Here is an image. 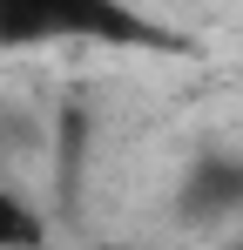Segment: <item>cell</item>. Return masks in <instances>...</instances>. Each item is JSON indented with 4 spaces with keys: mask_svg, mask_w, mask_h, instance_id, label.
<instances>
[{
    "mask_svg": "<svg viewBox=\"0 0 243 250\" xmlns=\"http://www.w3.org/2000/svg\"><path fill=\"white\" fill-rule=\"evenodd\" d=\"M40 237H47V223H40L34 209H27L7 183H0V250H14V244H40Z\"/></svg>",
    "mask_w": 243,
    "mask_h": 250,
    "instance_id": "obj_3",
    "label": "cell"
},
{
    "mask_svg": "<svg viewBox=\"0 0 243 250\" xmlns=\"http://www.w3.org/2000/svg\"><path fill=\"white\" fill-rule=\"evenodd\" d=\"M223 209H243V163L230 156H202L189 176H182V216H223Z\"/></svg>",
    "mask_w": 243,
    "mask_h": 250,
    "instance_id": "obj_2",
    "label": "cell"
},
{
    "mask_svg": "<svg viewBox=\"0 0 243 250\" xmlns=\"http://www.w3.org/2000/svg\"><path fill=\"white\" fill-rule=\"evenodd\" d=\"M142 47V54H189V34L162 27L128 0H0V47Z\"/></svg>",
    "mask_w": 243,
    "mask_h": 250,
    "instance_id": "obj_1",
    "label": "cell"
}]
</instances>
